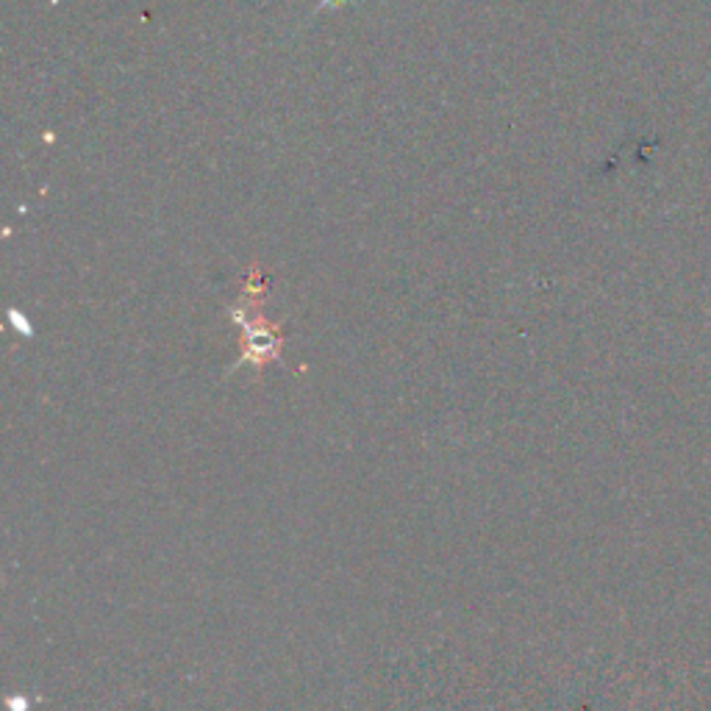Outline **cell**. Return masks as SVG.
Wrapping results in <instances>:
<instances>
[{"label": "cell", "mask_w": 711, "mask_h": 711, "mask_svg": "<svg viewBox=\"0 0 711 711\" xmlns=\"http://www.w3.org/2000/svg\"><path fill=\"white\" fill-rule=\"evenodd\" d=\"M232 320H234V326L242 331V342H245L237 368H242V364L248 362L259 370L261 364H267V362H279L281 359V328L279 326H267L261 317L259 320H250L248 301H245V297L239 306L232 308Z\"/></svg>", "instance_id": "obj_1"}, {"label": "cell", "mask_w": 711, "mask_h": 711, "mask_svg": "<svg viewBox=\"0 0 711 711\" xmlns=\"http://www.w3.org/2000/svg\"><path fill=\"white\" fill-rule=\"evenodd\" d=\"M9 317H12L14 328H18L20 334H25V337H31V326H29V320H25V317H20L18 312H9Z\"/></svg>", "instance_id": "obj_2"}, {"label": "cell", "mask_w": 711, "mask_h": 711, "mask_svg": "<svg viewBox=\"0 0 711 711\" xmlns=\"http://www.w3.org/2000/svg\"><path fill=\"white\" fill-rule=\"evenodd\" d=\"M345 3H350V0H320V3H317V12H326V9H339V7H345Z\"/></svg>", "instance_id": "obj_3"}]
</instances>
